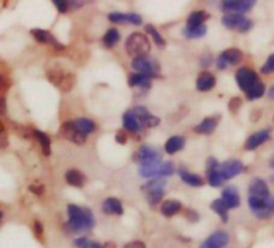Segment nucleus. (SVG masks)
<instances>
[{
  "label": "nucleus",
  "mask_w": 274,
  "mask_h": 248,
  "mask_svg": "<svg viewBox=\"0 0 274 248\" xmlns=\"http://www.w3.org/2000/svg\"><path fill=\"white\" fill-rule=\"evenodd\" d=\"M68 218L66 227L69 229V232H85L95 226V216L92 210L80 208L77 205H68Z\"/></svg>",
  "instance_id": "1"
},
{
  "label": "nucleus",
  "mask_w": 274,
  "mask_h": 248,
  "mask_svg": "<svg viewBox=\"0 0 274 248\" xmlns=\"http://www.w3.org/2000/svg\"><path fill=\"white\" fill-rule=\"evenodd\" d=\"M125 52L128 53V56H132V60L140 56H148L151 52V40L146 34L133 32V34L128 36L125 42Z\"/></svg>",
  "instance_id": "2"
},
{
  "label": "nucleus",
  "mask_w": 274,
  "mask_h": 248,
  "mask_svg": "<svg viewBox=\"0 0 274 248\" xmlns=\"http://www.w3.org/2000/svg\"><path fill=\"white\" fill-rule=\"evenodd\" d=\"M221 24L224 28L242 32V34H245V32H248L253 28V23L240 13H224L221 18Z\"/></svg>",
  "instance_id": "3"
},
{
  "label": "nucleus",
  "mask_w": 274,
  "mask_h": 248,
  "mask_svg": "<svg viewBox=\"0 0 274 248\" xmlns=\"http://www.w3.org/2000/svg\"><path fill=\"white\" fill-rule=\"evenodd\" d=\"M132 68L135 72H140L148 76L151 79H156L160 76V66L156 60H152L149 56H140V58H133L132 60Z\"/></svg>",
  "instance_id": "4"
},
{
  "label": "nucleus",
  "mask_w": 274,
  "mask_h": 248,
  "mask_svg": "<svg viewBox=\"0 0 274 248\" xmlns=\"http://www.w3.org/2000/svg\"><path fill=\"white\" fill-rule=\"evenodd\" d=\"M256 0H220V8L224 13H240L244 15L255 7Z\"/></svg>",
  "instance_id": "5"
},
{
  "label": "nucleus",
  "mask_w": 274,
  "mask_h": 248,
  "mask_svg": "<svg viewBox=\"0 0 274 248\" xmlns=\"http://www.w3.org/2000/svg\"><path fill=\"white\" fill-rule=\"evenodd\" d=\"M60 136L64 138V139H68V141H71V143L77 144V146H82L87 141V136L77 130V127L74 125V120L63 123L61 128H60Z\"/></svg>",
  "instance_id": "6"
},
{
  "label": "nucleus",
  "mask_w": 274,
  "mask_h": 248,
  "mask_svg": "<svg viewBox=\"0 0 274 248\" xmlns=\"http://www.w3.org/2000/svg\"><path fill=\"white\" fill-rule=\"evenodd\" d=\"M236 82L239 88L245 93L248 88L258 82V74L250 68H239L236 72Z\"/></svg>",
  "instance_id": "7"
},
{
  "label": "nucleus",
  "mask_w": 274,
  "mask_h": 248,
  "mask_svg": "<svg viewBox=\"0 0 274 248\" xmlns=\"http://www.w3.org/2000/svg\"><path fill=\"white\" fill-rule=\"evenodd\" d=\"M218 171H220L223 181H226V179H231V178L237 176L239 173H242L244 171V165H242V162L237 160V159H229V160L223 162L220 165Z\"/></svg>",
  "instance_id": "8"
},
{
  "label": "nucleus",
  "mask_w": 274,
  "mask_h": 248,
  "mask_svg": "<svg viewBox=\"0 0 274 248\" xmlns=\"http://www.w3.org/2000/svg\"><path fill=\"white\" fill-rule=\"evenodd\" d=\"M31 36L34 37V40L37 44H42V45H52L55 50H64L66 47H64L61 42H58V40H56L50 32L48 31H45V29H31Z\"/></svg>",
  "instance_id": "9"
},
{
  "label": "nucleus",
  "mask_w": 274,
  "mask_h": 248,
  "mask_svg": "<svg viewBox=\"0 0 274 248\" xmlns=\"http://www.w3.org/2000/svg\"><path fill=\"white\" fill-rule=\"evenodd\" d=\"M133 160L138 162L140 165L154 163V162H160V154L157 149H154L152 146H141L138 149V152L133 155Z\"/></svg>",
  "instance_id": "10"
},
{
  "label": "nucleus",
  "mask_w": 274,
  "mask_h": 248,
  "mask_svg": "<svg viewBox=\"0 0 274 248\" xmlns=\"http://www.w3.org/2000/svg\"><path fill=\"white\" fill-rule=\"evenodd\" d=\"M132 111H133V114L136 115V117H138L143 128H154L160 123V119L156 117V115H152L144 106H136V107H133Z\"/></svg>",
  "instance_id": "11"
},
{
  "label": "nucleus",
  "mask_w": 274,
  "mask_h": 248,
  "mask_svg": "<svg viewBox=\"0 0 274 248\" xmlns=\"http://www.w3.org/2000/svg\"><path fill=\"white\" fill-rule=\"evenodd\" d=\"M269 197V195H268ZM268 197H253L248 195V206L258 218H269L271 214L268 211Z\"/></svg>",
  "instance_id": "12"
},
{
  "label": "nucleus",
  "mask_w": 274,
  "mask_h": 248,
  "mask_svg": "<svg viewBox=\"0 0 274 248\" xmlns=\"http://www.w3.org/2000/svg\"><path fill=\"white\" fill-rule=\"evenodd\" d=\"M271 138V130L269 128H264L260 131H255L253 135H250L247 138V141L244 144L245 151H255L256 147H260L261 144H264Z\"/></svg>",
  "instance_id": "13"
},
{
  "label": "nucleus",
  "mask_w": 274,
  "mask_h": 248,
  "mask_svg": "<svg viewBox=\"0 0 274 248\" xmlns=\"http://www.w3.org/2000/svg\"><path fill=\"white\" fill-rule=\"evenodd\" d=\"M228 242H229V235L224 232V230H216L210 237H207L205 242L199 248H223L228 245Z\"/></svg>",
  "instance_id": "14"
},
{
  "label": "nucleus",
  "mask_w": 274,
  "mask_h": 248,
  "mask_svg": "<svg viewBox=\"0 0 274 248\" xmlns=\"http://www.w3.org/2000/svg\"><path fill=\"white\" fill-rule=\"evenodd\" d=\"M221 198H223L224 205L228 206V210H229V208H237V206L240 205L239 191H237V187H234V186L224 187V189H223V192H221Z\"/></svg>",
  "instance_id": "15"
},
{
  "label": "nucleus",
  "mask_w": 274,
  "mask_h": 248,
  "mask_svg": "<svg viewBox=\"0 0 274 248\" xmlns=\"http://www.w3.org/2000/svg\"><path fill=\"white\" fill-rule=\"evenodd\" d=\"M215 85H216V77L208 71L200 72L199 77L196 79V88L199 92H210Z\"/></svg>",
  "instance_id": "16"
},
{
  "label": "nucleus",
  "mask_w": 274,
  "mask_h": 248,
  "mask_svg": "<svg viewBox=\"0 0 274 248\" xmlns=\"http://www.w3.org/2000/svg\"><path fill=\"white\" fill-rule=\"evenodd\" d=\"M122 123H124L125 131H128V133L136 135V133H140V131L143 130V127H141V123H140L138 117H136V115L133 114L132 109H130V111H127V112L124 114Z\"/></svg>",
  "instance_id": "17"
},
{
  "label": "nucleus",
  "mask_w": 274,
  "mask_h": 248,
  "mask_svg": "<svg viewBox=\"0 0 274 248\" xmlns=\"http://www.w3.org/2000/svg\"><path fill=\"white\" fill-rule=\"evenodd\" d=\"M218 122H220V117L218 115H213V117H207L204 119L202 122L199 123V125L194 127V131L199 135H212L215 128L218 127Z\"/></svg>",
  "instance_id": "18"
},
{
  "label": "nucleus",
  "mask_w": 274,
  "mask_h": 248,
  "mask_svg": "<svg viewBox=\"0 0 274 248\" xmlns=\"http://www.w3.org/2000/svg\"><path fill=\"white\" fill-rule=\"evenodd\" d=\"M151 77L144 76L140 72H133L128 76V85L132 88H141V90H149L151 88Z\"/></svg>",
  "instance_id": "19"
},
{
  "label": "nucleus",
  "mask_w": 274,
  "mask_h": 248,
  "mask_svg": "<svg viewBox=\"0 0 274 248\" xmlns=\"http://www.w3.org/2000/svg\"><path fill=\"white\" fill-rule=\"evenodd\" d=\"M248 194L253 195V197H268L269 195V187L263 179L255 178L252 181V184L248 186Z\"/></svg>",
  "instance_id": "20"
},
{
  "label": "nucleus",
  "mask_w": 274,
  "mask_h": 248,
  "mask_svg": "<svg viewBox=\"0 0 274 248\" xmlns=\"http://www.w3.org/2000/svg\"><path fill=\"white\" fill-rule=\"evenodd\" d=\"M103 211L106 214H122L124 213L122 202L116 197H108L106 200L103 202Z\"/></svg>",
  "instance_id": "21"
},
{
  "label": "nucleus",
  "mask_w": 274,
  "mask_h": 248,
  "mask_svg": "<svg viewBox=\"0 0 274 248\" xmlns=\"http://www.w3.org/2000/svg\"><path fill=\"white\" fill-rule=\"evenodd\" d=\"M66 183L69 186H74V187H84L85 183H87V178L82 171L79 170H68L66 171Z\"/></svg>",
  "instance_id": "22"
},
{
  "label": "nucleus",
  "mask_w": 274,
  "mask_h": 248,
  "mask_svg": "<svg viewBox=\"0 0 274 248\" xmlns=\"http://www.w3.org/2000/svg\"><path fill=\"white\" fill-rule=\"evenodd\" d=\"M220 56L228 63V66H237L244 58L242 52H240L239 48H228V50H224Z\"/></svg>",
  "instance_id": "23"
},
{
  "label": "nucleus",
  "mask_w": 274,
  "mask_h": 248,
  "mask_svg": "<svg viewBox=\"0 0 274 248\" xmlns=\"http://www.w3.org/2000/svg\"><path fill=\"white\" fill-rule=\"evenodd\" d=\"M184 143H186V139H184L183 136H172V138L167 139L164 149H165L167 154H172L173 155V154L181 151V149L184 147Z\"/></svg>",
  "instance_id": "24"
},
{
  "label": "nucleus",
  "mask_w": 274,
  "mask_h": 248,
  "mask_svg": "<svg viewBox=\"0 0 274 248\" xmlns=\"http://www.w3.org/2000/svg\"><path fill=\"white\" fill-rule=\"evenodd\" d=\"M74 125L77 127V130L80 133H84L85 136L92 135L96 131V123L90 119H85V117H80V119H76L74 120Z\"/></svg>",
  "instance_id": "25"
},
{
  "label": "nucleus",
  "mask_w": 274,
  "mask_h": 248,
  "mask_svg": "<svg viewBox=\"0 0 274 248\" xmlns=\"http://www.w3.org/2000/svg\"><path fill=\"white\" fill-rule=\"evenodd\" d=\"M180 178L183 179V183H186L192 187H200L204 184V179L200 178L199 175H196V173H191L188 170H184V168H180Z\"/></svg>",
  "instance_id": "26"
},
{
  "label": "nucleus",
  "mask_w": 274,
  "mask_h": 248,
  "mask_svg": "<svg viewBox=\"0 0 274 248\" xmlns=\"http://www.w3.org/2000/svg\"><path fill=\"white\" fill-rule=\"evenodd\" d=\"M119 40H120V32L116 28H111L106 31V34L103 36L101 42L106 48H114L119 44Z\"/></svg>",
  "instance_id": "27"
},
{
  "label": "nucleus",
  "mask_w": 274,
  "mask_h": 248,
  "mask_svg": "<svg viewBox=\"0 0 274 248\" xmlns=\"http://www.w3.org/2000/svg\"><path fill=\"white\" fill-rule=\"evenodd\" d=\"M160 211H162L164 216L170 218V216H175L176 213L181 211V202L178 200H165L160 206Z\"/></svg>",
  "instance_id": "28"
},
{
  "label": "nucleus",
  "mask_w": 274,
  "mask_h": 248,
  "mask_svg": "<svg viewBox=\"0 0 274 248\" xmlns=\"http://www.w3.org/2000/svg\"><path fill=\"white\" fill-rule=\"evenodd\" d=\"M207 34V26L200 24V26H184L183 36L186 39H200Z\"/></svg>",
  "instance_id": "29"
},
{
  "label": "nucleus",
  "mask_w": 274,
  "mask_h": 248,
  "mask_svg": "<svg viewBox=\"0 0 274 248\" xmlns=\"http://www.w3.org/2000/svg\"><path fill=\"white\" fill-rule=\"evenodd\" d=\"M34 136L39 141L40 147H42L44 155H47V157L50 155L52 154V141H50V138H48V135L44 133V131H40V130H34Z\"/></svg>",
  "instance_id": "30"
},
{
  "label": "nucleus",
  "mask_w": 274,
  "mask_h": 248,
  "mask_svg": "<svg viewBox=\"0 0 274 248\" xmlns=\"http://www.w3.org/2000/svg\"><path fill=\"white\" fill-rule=\"evenodd\" d=\"M210 18V15L204 10H196L192 12L189 16H188V24L186 26H200V24H205V21Z\"/></svg>",
  "instance_id": "31"
},
{
  "label": "nucleus",
  "mask_w": 274,
  "mask_h": 248,
  "mask_svg": "<svg viewBox=\"0 0 274 248\" xmlns=\"http://www.w3.org/2000/svg\"><path fill=\"white\" fill-rule=\"evenodd\" d=\"M264 92H266V88H264V84L258 80L255 85H252L250 88L247 90L245 96H247L248 101H255V99H260L264 95Z\"/></svg>",
  "instance_id": "32"
},
{
  "label": "nucleus",
  "mask_w": 274,
  "mask_h": 248,
  "mask_svg": "<svg viewBox=\"0 0 274 248\" xmlns=\"http://www.w3.org/2000/svg\"><path fill=\"white\" fill-rule=\"evenodd\" d=\"M210 206H212V210H213L215 213H218V214H220V218H221L223 221H228V206L224 205L223 198H216V200L212 202Z\"/></svg>",
  "instance_id": "33"
},
{
  "label": "nucleus",
  "mask_w": 274,
  "mask_h": 248,
  "mask_svg": "<svg viewBox=\"0 0 274 248\" xmlns=\"http://www.w3.org/2000/svg\"><path fill=\"white\" fill-rule=\"evenodd\" d=\"M144 31H146V34L148 36H151V39L154 40V44L157 45V47H165V39L160 36V32L152 26V24H148L146 28H144Z\"/></svg>",
  "instance_id": "34"
},
{
  "label": "nucleus",
  "mask_w": 274,
  "mask_h": 248,
  "mask_svg": "<svg viewBox=\"0 0 274 248\" xmlns=\"http://www.w3.org/2000/svg\"><path fill=\"white\" fill-rule=\"evenodd\" d=\"M63 77H64V71L60 69V68H53V69H50V71L47 72V79H48V82H52V84L56 85V87H60Z\"/></svg>",
  "instance_id": "35"
},
{
  "label": "nucleus",
  "mask_w": 274,
  "mask_h": 248,
  "mask_svg": "<svg viewBox=\"0 0 274 248\" xmlns=\"http://www.w3.org/2000/svg\"><path fill=\"white\" fill-rule=\"evenodd\" d=\"M207 179H208V184L213 186V187H218L223 184V178L220 175L218 168H213V170H207Z\"/></svg>",
  "instance_id": "36"
},
{
  "label": "nucleus",
  "mask_w": 274,
  "mask_h": 248,
  "mask_svg": "<svg viewBox=\"0 0 274 248\" xmlns=\"http://www.w3.org/2000/svg\"><path fill=\"white\" fill-rule=\"evenodd\" d=\"M76 85V76L74 74H64V77L61 80V84H60V88L63 90L64 93H68L71 92L72 88H74Z\"/></svg>",
  "instance_id": "37"
},
{
  "label": "nucleus",
  "mask_w": 274,
  "mask_h": 248,
  "mask_svg": "<svg viewBox=\"0 0 274 248\" xmlns=\"http://www.w3.org/2000/svg\"><path fill=\"white\" fill-rule=\"evenodd\" d=\"M108 20L114 24H127V13H120V12H112L108 15Z\"/></svg>",
  "instance_id": "38"
},
{
  "label": "nucleus",
  "mask_w": 274,
  "mask_h": 248,
  "mask_svg": "<svg viewBox=\"0 0 274 248\" xmlns=\"http://www.w3.org/2000/svg\"><path fill=\"white\" fill-rule=\"evenodd\" d=\"M261 74L263 76H269V74H272L274 72V53H271L269 56H268V60L264 61V64L261 66Z\"/></svg>",
  "instance_id": "39"
},
{
  "label": "nucleus",
  "mask_w": 274,
  "mask_h": 248,
  "mask_svg": "<svg viewBox=\"0 0 274 248\" xmlns=\"http://www.w3.org/2000/svg\"><path fill=\"white\" fill-rule=\"evenodd\" d=\"M13 127H15V131H16V133H18L21 138H31L32 135H34V130H29L28 127L20 125V123H13Z\"/></svg>",
  "instance_id": "40"
},
{
  "label": "nucleus",
  "mask_w": 274,
  "mask_h": 248,
  "mask_svg": "<svg viewBox=\"0 0 274 248\" xmlns=\"http://www.w3.org/2000/svg\"><path fill=\"white\" fill-rule=\"evenodd\" d=\"M143 18L138 13H127V24H133V26H141Z\"/></svg>",
  "instance_id": "41"
},
{
  "label": "nucleus",
  "mask_w": 274,
  "mask_h": 248,
  "mask_svg": "<svg viewBox=\"0 0 274 248\" xmlns=\"http://www.w3.org/2000/svg\"><path fill=\"white\" fill-rule=\"evenodd\" d=\"M228 107H229L231 114H236L240 109V107H242V99H240V98H231Z\"/></svg>",
  "instance_id": "42"
},
{
  "label": "nucleus",
  "mask_w": 274,
  "mask_h": 248,
  "mask_svg": "<svg viewBox=\"0 0 274 248\" xmlns=\"http://www.w3.org/2000/svg\"><path fill=\"white\" fill-rule=\"evenodd\" d=\"M53 5L56 7V10L60 13H66L69 10V5H68V0H52Z\"/></svg>",
  "instance_id": "43"
},
{
  "label": "nucleus",
  "mask_w": 274,
  "mask_h": 248,
  "mask_svg": "<svg viewBox=\"0 0 274 248\" xmlns=\"http://www.w3.org/2000/svg\"><path fill=\"white\" fill-rule=\"evenodd\" d=\"M29 191H31L32 194H36V195H44L45 187H44L42 184H31V186H29Z\"/></svg>",
  "instance_id": "44"
},
{
  "label": "nucleus",
  "mask_w": 274,
  "mask_h": 248,
  "mask_svg": "<svg viewBox=\"0 0 274 248\" xmlns=\"http://www.w3.org/2000/svg\"><path fill=\"white\" fill-rule=\"evenodd\" d=\"M90 0H68V5L71 7V8H82V7H85Z\"/></svg>",
  "instance_id": "45"
},
{
  "label": "nucleus",
  "mask_w": 274,
  "mask_h": 248,
  "mask_svg": "<svg viewBox=\"0 0 274 248\" xmlns=\"http://www.w3.org/2000/svg\"><path fill=\"white\" fill-rule=\"evenodd\" d=\"M34 232L37 237H44V226L40 221H34Z\"/></svg>",
  "instance_id": "46"
},
{
  "label": "nucleus",
  "mask_w": 274,
  "mask_h": 248,
  "mask_svg": "<svg viewBox=\"0 0 274 248\" xmlns=\"http://www.w3.org/2000/svg\"><path fill=\"white\" fill-rule=\"evenodd\" d=\"M116 141L119 144H125L127 143V133H125V131H117V133H116Z\"/></svg>",
  "instance_id": "47"
},
{
  "label": "nucleus",
  "mask_w": 274,
  "mask_h": 248,
  "mask_svg": "<svg viewBox=\"0 0 274 248\" xmlns=\"http://www.w3.org/2000/svg\"><path fill=\"white\" fill-rule=\"evenodd\" d=\"M7 115V99L5 96H0V117Z\"/></svg>",
  "instance_id": "48"
},
{
  "label": "nucleus",
  "mask_w": 274,
  "mask_h": 248,
  "mask_svg": "<svg viewBox=\"0 0 274 248\" xmlns=\"http://www.w3.org/2000/svg\"><path fill=\"white\" fill-rule=\"evenodd\" d=\"M124 248H146V245H144L143 242H140V240H136V242H130V243H127Z\"/></svg>",
  "instance_id": "49"
},
{
  "label": "nucleus",
  "mask_w": 274,
  "mask_h": 248,
  "mask_svg": "<svg viewBox=\"0 0 274 248\" xmlns=\"http://www.w3.org/2000/svg\"><path fill=\"white\" fill-rule=\"evenodd\" d=\"M212 56H208V55H205L204 58H202V61H200V64H202V68H208V66L212 64Z\"/></svg>",
  "instance_id": "50"
},
{
  "label": "nucleus",
  "mask_w": 274,
  "mask_h": 248,
  "mask_svg": "<svg viewBox=\"0 0 274 248\" xmlns=\"http://www.w3.org/2000/svg\"><path fill=\"white\" fill-rule=\"evenodd\" d=\"M8 146V136L7 133H2L0 135V149H5Z\"/></svg>",
  "instance_id": "51"
},
{
  "label": "nucleus",
  "mask_w": 274,
  "mask_h": 248,
  "mask_svg": "<svg viewBox=\"0 0 274 248\" xmlns=\"http://www.w3.org/2000/svg\"><path fill=\"white\" fill-rule=\"evenodd\" d=\"M82 248H103V245L96 243V242H90V240H87V242L84 243V246H82Z\"/></svg>",
  "instance_id": "52"
},
{
  "label": "nucleus",
  "mask_w": 274,
  "mask_h": 248,
  "mask_svg": "<svg viewBox=\"0 0 274 248\" xmlns=\"http://www.w3.org/2000/svg\"><path fill=\"white\" fill-rule=\"evenodd\" d=\"M103 248H116V243L114 242H106V243H103Z\"/></svg>",
  "instance_id": "53"
},
{
  "label": "nucleus",
  "mask_w": 274,
  "mask_h": 248,
  "mask_svg": "<svg viewBox=\"0 0 274 248\" xmlns=\"http://www.w3.org/2000/svg\"><path fill=\"white\" fill-rule=\"evenodd\" d=\"M268 96H269V99H272V101H274V84H272V85H271V88H269Z\"/></svg>",
  "instance_id": "54"
},
{
  "label": "nucleus",
  "mask_w": 274,
  "mask_h": 248,
  "mask_svg": "<svg viewBox=\"0 0 274 248\" xmlns=\"http://www.w3.org/2000/svg\"><path fill=\"white\" fill-rule=\"evenodd\" d=\"M5 131H7V128H5V123H4L2 120H0V135L5 133Z\"/></svg>",
  "instance_id": "55"
},
{
  "label": "nucleus",
  "mask_w": 274,
  "mask_h": 248,
  "mask_svg": "<svg viewBox=\"0 0 274 248\" xmlns=\"http://www.w3.org/2000/svg\"><path fill=\"white\" fill-rule=\"evenodd\" d=\"M5 82H7V80H5V79H4L2 76H0V90H2L4 87H7V84H5Z\"/></svg>",
  "instance_id": "56"
},
{
  "label": "nucleus",
  "mask_w": 274,
  "mask_h": 248,
  "mask_svg": "<svg viewBox=\"0 0 274 248\" xmlns=\"http://www.w3.org/2000/svg\"><path fill=\"white\" fill-rule=\"evenodd\" d=\"M269 167H271V168L274 170V155H272L271 159H269Z\"/></svg>",
  "instance_id": "57"
},
{
  "label": "nucleus",
  "mask_w": 274,
  "mask_h": 248,
  "mask_svg": "<svg viewBox=\"0 0 274 248\" xmlns=\"http://www.w3.org/2000/svg\"><path fill=\"white\" fill-rule=\"evenodd\" d=\"M0 219H2V211H0Z\"/></svg>",
  "instance_id": "58"
},
{
  "label": "nucleus",
  "mask_w": 274,
  "mask_h": 248,
  "mask_svg": "<svg viewBox=\"0 0 274 248\" xmlns=\"http://www.w3.org/2000/svg\"><path fill=\"white\" fill-rule=\"evenodd\" d=\"M271 179H272V181H274V176H272V178H271Z\"/></svg>",
  "instance_id": "59"
},
{
  "label": "nucleus",
  "mask_w": 274,
  "mask_h": 248,
  "mask_svg": "<svg viewBox=\"0 0 274 248\" xmlns=\"http://www.w3.org/2000/svg\"><path fill=\"white\" fill-rule=\"evenodd\" d=\"M272 122H274V117H272Z\"/></svg>",
  "instance_id": "60"
}]
</instances>
